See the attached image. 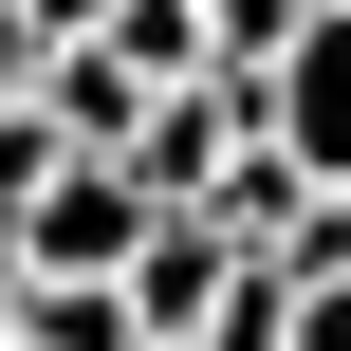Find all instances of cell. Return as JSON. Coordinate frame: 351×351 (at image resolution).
Returning <instances> with one entry per match:
<instances>
[{
  "label": "cell",
  "mask_w": 351,
  "mask_h": 351,
  "mask_svg": "<svg viewBox=\"0 0 351 351\" xmlns=\"http://www.w3.org/2000/svg\"><path fill=\"white\" fill-rule=\"evenodd\" d=\"M93 56H111L130 93H204V0H111V19H93Z\"/></svg>",
  "instance_id": "cell-3"
},
{
  "label": "cell",
  "mask_w": 351,
  "mask_h": 351,
  "mask_svg": "<svg viewBox=\"0 0 351 351\" xmlns=\"http://www.w3.org/2000/svg\"><path fill=\"white\" fill-rule=\"evenodd\" d=\"M278 351H351V278H315V296H278Z\"/></svg>",
  "instance_id": "cell-4"
},
{
  "label": "cell",
  "mask_w": 351,
  "mask_h": 351,
  "mask_svg": "<svg viewBox=\"0 0 351 351\" xmlns=\"http://www.w3.org/2000/svg\"><path fill=\"white\" fill-rule=\"evenodd\" d=\"M93 19H111V0H19V37H37V56H56V37H93Z\"/></svg>",
  "instance_id": "cell-5"
},
{
  "label": "cell",
  "mask_w": 351,
  "mask_h": 351,
  "mask_svg": "<svg viewBox=\"0 0 351 351\" xmlns=\"http://www.w3.org/2000/svg\"><path fill=\"white\" fill-rule=\"evenodd\" d=\"M130 241H148V204H130L93 148H74V167L19 204V222H0V259H19V278H130Z\"/></svg>",
  "instance_id": "cell-1"
},
{
  "label": "cell",
  "mask_w": 351,
  "mask_h": 351,
  "mask_svg": "<svg viewBox=\"0 0 351 351\" xmlns=\"http://www.w3.org/2000/svg\"><path fill=\"white\" fill-rule=\"evenodd\" d=\"M222 296H241V241H222V222H148V241H130V278H111L130 351H185Z\"/></svg>",
  "instance_id": "cell-2"
}]
</instances>
